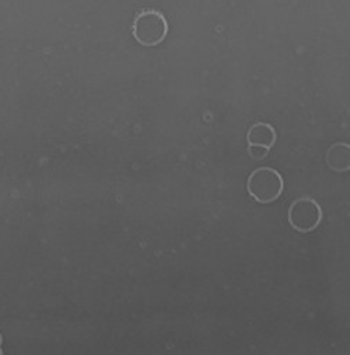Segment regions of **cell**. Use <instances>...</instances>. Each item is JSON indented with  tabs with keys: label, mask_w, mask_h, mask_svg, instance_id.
Masks as SVG:
<instances>
[{
	"label": "cell",
	"mask_w": 350,
	"mask_h": 355,
	"mask_svg": "<svg viewBox=\"0 0 350 355\" xmlns=\"http://www.w3.org/2000/svg\"><path fill=\"white\" fill-rule=\"evenodd\" d=\"M247 189L258 203H274L281 198L283 192L282 175L274 168H258L249 175Z\"/></svg>",
	"instance_id": "obj_1"
},
{
	"label": "cell",
	"mask_w": 350,
	"mask_h": 355,
	"mask_svg": "<svg viewBox=\"0 0 350 355\" xmlns=\"http://www.w3.org/2000/svg\"><path fill=\"white\" fill-rule=\"evenodd\" d=\"M132 34L140 45L157 46L168 34V23L160 12L143 10L133 21Z\"/></svg>",
	"instance_id": "obj_2"
},
{
	"label": "cell",
	"mask_w": 350,
	"mask_h": 355,
	"mask_svg": "<svg viewBox=\"0 0 350 355\" xmlns=\"http://www.w3.org/2000/svg\"><path fill=\"white\" fill-rule=\"evenodd\" d=\"M322 220V210L319 205L310 199L303 198L296 200L289 210V223L299 232L314 231Z\"/></svg>",
	"instance_id": "obj_3"
},
{
	"label": "cell",
	"mask_w": 350,
	"mask_h": 355,
	"mask_svg": "<svg viewBox=\"0 0 350 355\" xmlns=\"http://www.w3.org/2000/svg\"><path fill=\"white\" fill-rule=\"evenodd\" d=\"M247 141L252 146H264L271 148L276 141V132L271 125L259 122L249 128Z\"/></svg>",
	"instance_id": "obj_4"
},
{
	"label": "cell",
	"mask_w": 350,
	"mask_h": 355,
	"mask_svg": "<svg viewBox=\"0 0 350 355\" xmlns=\"http://www.w3.org/2000/svg\"><path fill=\"white\" fill-rule=\"evenodd\" d=\"M326 162L333 171H347L350 166L349 162V146L335 144L328 150Z\"/></svg>",
	"instance_id": "obj_5"
},
{
	"label": "cell",
	"mask_w": 350,
	"mask_h": 355,
	"mask_svg": "<svg viewBox=\"0 0 350 355\" xmlns=\"http://www.w3.org/2000/svg\"><path fill=\"white\" fill-rule=\"evenodd\" d=\"M269 150L268 147H264V146H252L249 144L248 146V154L252 159H256V161H260V159H265L269 154Z\"/></svg>",
	"instance_id": "obj_6"
},
{
	"label": "cell",
	"mask_w": 350,
	"mask_h": 355,
	"mask_svg": "<svg viewBox=\"0 0 350 355\" xmlns=\"http://www.w3.org/2000/svg\"><path fill=\"white\" fill-rule=\"evenodd\" d=\"M0 347H2V334H0Z\"/></svg>",
	"instance_id": "obj_7"
}]
</instances>
